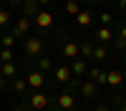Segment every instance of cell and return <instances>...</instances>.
Returning a JSON list of instances; mask_svg holds the SVG:
<instances>
[{
	"instance_id": "4",
	"label": "cell",
	"mask_w": 126,
	"mask_h": 111,
	"mask_svg": "<svg viewBox=\"0 0 126 111\" xmlns=\"http://www.w3.org/2000/svg\"><path fill=\"white\" fill-rule=\"evenodd\" d=\"M30 25H33V20L23 15V18H18V20H15V25L10 28L8 33H13L15 38H28V33H30Z\"/></svg>"
},
{
	"instance_id": "11",
	"label": "cell",
	"mask_w": 126,
	"mask_h": 111,
	"mask_svg": "<svg viewBox=\"0 0 126 111\" xmlns=\"http://www.w3.org/2000/svg\"><path fill=\"white\" fill-rule=\"evenodd\" d=\"M78 91H81L83 98H96L98 91H101V86H96L91 78H86V81H81V83H78Z\"/></svg>"
},
{
	"instance_id": "8",
	"label": "cell",
	"mask_w": 126,
	"mask_h": 111,
	"mask_svg": "<svg viewBox=\"0 0 126 111\" xmlns=\"http://www.w3.org/2000/svg\"><path fill=\"white\" fill-rule=\"evenodd\" d=\"M88 66H91V63H88L86 58H81V56H78V58H73L71 63H68V68H71L73 78H83V76L88 73Z\"/></svg>"
},
{
	"instance_id": "1",
	"label": "cell",
	"mask_w": 126,
	"mask_h": 111,
	"mask_svg": "<svg viewBox=\"0 0 126 111\" xmlns=\"http://www.w3.org/2000/svg\"><path fill=\"white\" fill-rule=\"evenodd\" d=\"M43 50H46V43H43V38L40 35H28L23 38V53L28 58H40L43 56Z\"/></svg>"
},
{
	"instance_id": "10",
	"label": "cell",
	"mask_w": 126,
	"mask_h": 111,
	"mask_svg": "<svg viewBox=\"0 0 126 111\" xmlns=\"http://www.w3.org/2000/svg\"><path fill=\"white\" fill-rule=\"evenodd\" d=\"M121 83H124V71L121 68H106V86L121 88Z\"/></svg>"
},
{
	"instance_id": "21",
	"label": "cell",
	"mask_w": 126,
	"mask_h": 111,
	"mask_svg": "<svg viewBox=\"0 0 126 111\" xmlns=\"http://www.w3.org/2000/svg\"><path fill=\"white\" fill-rule=\"evenodd\" d=\"M15 40H18V38H15L13 33H3V35H0V46H3V48H13Z\"/></svg>"
},
{
	"instance_id": "19",
	"label": "cell",
	"mask_w": 126,
	"mask_h": 111,
	"mask_svg": "<svg viewBox=\"0 0 126 111\" xmlns=\"http://www.w3.org/2000/svg\"><path fill=\"white\" fill-rule=\"evenodd\" d=\"M33 68H38L40 73H46V71H53V61H50L48 56H40V58H35V66Z\"/></svg>"
},
{
	"instance_id": "28",
	"label": "cell",
	"mask_w": 126,
	"mask_h": 111,
	"mask_svg": "<svg viewBox=\"0 0 126 111\" xmlns=\"http://www.w3.org/2000/svg\"><path fill=\"white\" fill-rule=\"evenodd\" d=\"M93 111H113V109H111L109 104H98V106H96V109H93Z\"/></svg>"
},
{
	"instance_id": "7",
	"label": "cell",
	"mask_w": 126,
	"mask_h": 111,
	"mask_svg": "<svg viewBox=\"0 0 126 111\" xmlns=\"http://www.w3.org/2000/svg\"><path fill=\"white\" fill-rule=\"evenodd\" d=\"M56 109H61V111H73V109H76V96H73L71 91L58 94V96H56Z\"/></svg>"
},
{
	"instance_id": "29",
	"label": "cell",
	"mask_w": 126,
	"mask_h": 111,
	"mask_svg": "<svg viewBox=\"0 0 126 111\" xmlns=\"http://www.w3.org/2000/svg\"><path fill=\"white\" fill-rule=\"evenodd\" d=\"M5 86H8V81H5L3 76H0V91H5Z\"/></svg>"
},
{
	"instance_id": "18",
	"label": "cell",
	"mask_w": 126,
	"mask_h": 111,
	"mask_svg": "<svg viewBox=\"0 0 126 111\" xmlns=\"http://www.w3.org/2000/svg\"><path fill=\"white\" fill-rule=\"evenodd\" d=\"M10 88H13L15 94H25V91H28V81L23 76H15L13 81H10Z\"/></svg>"
},
{
	"instance_id": "34",
	"label": "cell",
	"mask_w": 126,
	"mask_h": 111,
	"mask_svg": "<svg viewBox=\"0 0 126 111\" xmlns=\"http://www.w3.org/2000/svg\"><path fill=\"white\" fill-rule=\"evenodd\" d=\"M121 56H124V61H126V48H124V50H121Z\"/></svg>"
},
{
	"instance_id": "22",
	"label": "cell",
	"mask_w": 126,
	"mask_h": 111,
	"mask_svg": "<svg viewBox=\"0 0 126 111\" xmlns=\"http://www.w3.org/2000/svg\"><path fill=\"white\" fill-rule=\"evenodd\" d=\"M10 25V10L8 8H0V30Z\"/></svg>"
},
{
	"instance_id": "37",
	"label": "cell",
	"mask_w": 126,
	"mask_h": 111,
	"mask_svg": "<svg viewBox=\"0 0 126 111\" xmlns=\"http://www.w3.org/2000/svg\"><path fill=\"white\" fill-rule=\"evenodd\" d=\"M116 3H121V0H116Z\"/></svg>"
},
{
	"instance_id": "25",
	"label": "cell",
	"mask_w": 126,
	"mask_h": 111,
	"mask_svg": "<svg viewBox=\"0 0 126 111\" xmlns=\"http://www.w3.org/2000/svg\"><path fill=\"white\" fill-rule=\"evenodd\" d=\"M13 58H15L13 48H3V50H0V63H10Z\"/></svg>"
},
{
	"instance_id": "12",
	"label": "cell",
	"mask_w": 126,
	"mask_h": 111,
	"mask_svg": "<svg viewBox=\"0 0 126 111\" xmlns=\"http://www.w3.org/2000/svg\"><path fill=\"white\" fill-rule=\"evenodd\" d=\"M61 53L66 56L68 61H73V58H78V56H81V46L76 43V40H63V46H61Z\"/></svg>"
},
{
	"instance_id": "20",
	"label": "cell",
	"mask_w": 126,
	"mask_h": 111,
	"mask_svg": "<svg viewBox=\"0 0 126 111\" xmlns=\"http://www.w3.org/2000/svg\"><path fill=\"white\" fill-rule=\"evenodd\" d=\"M81 10H83V5L78 3V0H66V13H68V15H73V18H76Z\"/></svg>"
},
{
	"instance_id": "3",
	"label": "cell",
	"mask_w": 126,
	"mask_h": 111,
	"mask_svg": "<svg viewBox=\"0 0 126 111\" xmlns=\"http://www.w3.org/2000/svg\"><path fill=\"white\" fill-rule=\"evenodd\" d=\"M33 25H35V28H40L43 33H48V30L53 28V15H50L46 8H40L38 13L33 15Z\"/></svg>"
},
{
	"instance_id": "14",
	"label": "cell",
	"mask_w": 126,
	"mask_h": 111,
	"mask_svg": "<svg viewBox=\"0 0 126 111\" xmlns=\"http://www.w3.org/2000/svg\"><path fill=\"white\" fill-rule=\"evenodd\" d=\"M0 76H3L5 81H13L18 76V66H15V61H10V63H0Z\"/></svg>"
},
{
	"instance_id": "2",
	"label": "cell",
	"mask_w": 126,
	"mask_h": 111,
	"mask_svg": "<svg viewBox=\"0 0 126 111\" xmlns=\"http://www.w3.org/2000/svg\"><path fill=\"white\" fill-rule=\"evenodd\" d=\"M28 106H30V111H48L50 98L43 94V91H33V94L28 96Z\"/></svg>"
},
{
	"instance_id": "35",
	"label": "cell",
	"mask_w": 126,
	"mask_h": 111,
	"mask_svg": "<svg viewBox=\"0 0 126 111\" xmlns=\"http://www.w3.org/2000/svg\"><path fill=\"white\" fill-rule=\"evenodd\" d=\"M53 111H61V109H53Z\"/></svg>"
},
{
	"instance_id": "27",
	"label": "cell",
	"mask_w": 126,
	"mask_h": 111,
	"mask_svg": "<svg viewBox=\"0 0 126 111\" xmlns=\"http://www.w3.org/2000/svg\"><path fill=\"white\" fill-rule=\"evenodd\" d=\"M113 104L119 106V111H126V98H124V96H116V98H113Z\"/></svg>"
},
{
	"instance_id": "15",
	"label": "cell",
	"mask_w": 126,
	"mask_h": 111,
	"mask_svg": "<svg viewBox=\"0 0 126 111\" xmlns=\"http://www.w3.org/2000/svg\"><path fill=\"white\" fill-rule=\"evenodd\" d=\"M76 23H78V28H91V23H93V13L88 8H83L81 13L76 15Z\"/></svg>"
},
{
	"instance_id": "31",
	"label": "cell",
	"mask_w": 126,
	"mask_h": 111,
	"mask_svg": "<svg viewBox=\"0 0 126 111\" xmlns=\"http://www.w3.org/2000/svg\"><path fill=\"white\" fill-rule=\"evenodd\" d=\"M53 0H38V5H50Z\"/></svg>"
},
{
	"instance_id": "33",
	"label": "cell",
	"mask_w": 126,
	"mask_h": 111,
	"mask_svg": "<svg viewBox=\"0 0 126 111\" xmlns=\"http://www.w3.org/2000/svg\"><path fill=\"white\" fill-rule=\"evenodd\" d=\"M119 5H121V10H124V8H126V0H121V3H119Z\"/></svg>"
},
{
	"instance_id": "23",
	"label": "cell",
	"mask_w": 126,
	"mask_h": 111,
	"mask_svg": "<svg viewBox=\"0 0 126 111\" xmlns=\"http://www.w3.org/2000/svg\"><path fill=\"white\" fill-rule=\"evenodd\" d=\"M98 23H101V25H109V28H111V23H113V13H111V10H103V13L98 15Z\"/></svg>"
},
{
	"instance_id": "30",
	"label": "cell",
	"mask_w": 126,
	"mask_h": 111,
	"mask_svg": "<svg viewBox=\"0 0 126 111\" xmlns=\"http://www.w3.org/2000/svg\"><path fill=\"white\" fill-rule=\"evenodd\" d=\"M5 3H8V5H20L23 0H5Z\"/></svg>"
},
{
	"instance_id": "9",
	"label": "cell",
	"mask_w": 126,
	"mask_h": 111,
	"mask_svg": "<svg viewBox=\"0 0 126 111\" xmlns=\"http://www.w3.org/2000/svg\"><path fill=\"white\" fill-rule=\"evenodd\" d=\"M53 78H56V83H61V86H68L71 81H73V73H71V68L68 66H53Z\"/></svg>"
},
{
	"instance_id": "16",
	"label": "cell",
	"mask_w": 126,
	"mask_h": 111,
	"mask_svg": "<svg viewBox=\"0 0 126 111\" xmlns=\"http://www.w3.org/2000/svg\"><path fill=\"white\" fill-rule=\"evenodd\" d=\"M40 10V5H38V0H23V15L25 18H30L33 20V15Z\"/></svg>"
},
{
	"instance_id": "32",
	"label": "cell",
	"mask_w": 126,
	"mask_h": 111,
	"mask_svg": "<svg viewBox=\"0 0 126 111\" xmlns=\"http://www.w3.org/2000/svg\"><path fill=\"white\" fill-rule=\"evenodd\" d=\"M88 5H101V0H86Z\"/></svg>"
},
{
	"instance_id": "6",
	"label": "cell",
	"mask_w": 126,
	"mask_h": 111,
	"mask_svg": "<svg viewBox=\"0 0 126 111\" xmlns=\"http://www.w3.org/2000/svg\"><path fill=\"white\" fill-rule=\"evenodd\" d=\"M93 38H96L98 46H111L113 38H116V33H113V28H109V25H98L96 33H93Z\"/></svg>"
},
{
	"instance_id": "5",
	"label": "cell",
	"mask_w": 126,
	"mask_h": 111,
	"mask_svg": "<svg viewBox=\"0 0 126 111\" xmlns=\"http://www.w3.org/2000/svg\"><path fill=\"white\" fill-rule=\"evenodd\" d=\"M25 81H28V91H40L46 86V73H40L38 68H30Z\"/></svg>"
},
{
	"instance_id": "36",
	"label": "cell",
	"mask_w": 126,
	"mask_h": 111,
	"mask_svg": "<svg viewBox=\"0 0 126 111\" xmlns=\"http://www.w3.org/2000/svg\"><path fill=\"white\" fill-rule=\"evenodd\" d=\"M0 35H3V30H0Z\"/></svg>"
},
{
	"instance_id": "17",
	"label": "cell",
	"mask_w": 126,
	"mask_h": 111,
	"mask_svg": "<svg viewBox=\"0 0 126 111\" xmlns=\"http://www.w3.org/2000/svg\"><path fill=\"white\" fill-rule=\"evenodd\" d=\"M93 61H96V63H103V61L109 58V46H93V56H91Z\"/></svg>"
},
{
	"instance_id": "24",
	"label": "cell",
	"mask_w": 126,
	"mask_h": 111,
	"mask_svg": "<svg viewBox=\"0 0 126 111\" xmlns=\"http://www.w3.org/2000/svg\"><path fill=\"white\" fill-rule=\"evenodd\" d=\"M78 46H81V58L88 61V58L93 56V43H78Z\"/></svg>"
},
{
	"instance_id": "26",
	"label": "cell",
	"mask_w": 126,
	"mask_h": 111,
	"mask_svg": "<svg viewBox=\"0 0 126 111\" xmlns=\"http://www.w3.org/2000/svg\"><path fill=\"white\" fill-rule=\"evenodd\" d=\"M116 40H121V43H126V23L119 25V33H116Z\"/></svg>"
},
{
	"instance_id": "13",
	"label": "cell",
	"mask_w": 126,
	"mask_h": 111,
	"mask_svg": "<svg viewBox=\"0 0 126 111\" xmlns=\"http://www.w3.org/2000/svg\"><path fill=\"white\" fill-rule=\"evenodd\" d=\"M96 86H106V68L101 66H88V73H86Z\"/></svg>"
}]
</instances>
